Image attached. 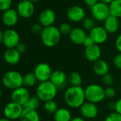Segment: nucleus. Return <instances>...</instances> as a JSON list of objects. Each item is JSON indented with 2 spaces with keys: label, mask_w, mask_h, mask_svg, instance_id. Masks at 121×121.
Returning <instances> with one entry per match:
<instances>
[{
  "label": "nucleus",
  "mask_w": 121,
  "mask_h": 121,
  "mask_svg": "<svg viewBox=\"0 0 121 121\" xmlns=\"http://www.w3.org/2000/svg\"><path fill=\"white\" fill-rule=\"evenodd\" d=\"M103 28L108 32V34H113L116 33L120 28L119 18L110 15L104 21Z\"/></svg>",
  "instance_id": "412c9836"
},
{
  "label": "nucleus",
  "mask_w": 121,
  "mask_h": 121,
  "mask_svg": "<svg viewBox=\"0 0 121 121\" xmlns=\"http://www.w3.org/2000/svg\"><path fill=\"white\" fill-rule=\"evenodd\" d=\"M110 13L116 18H121V0H114L109 4Z\"/></svg>",
  "instance_id": "a878e982"
},
{
  "label": "nucleus",
  "mask_w": 121,
  "mask_h": 121,
  "mask_svg": "<svg viewBox=\"0 0 121 121\" xmlns=\"http://www.w3.org/2000/svg\"><path fill=\"white\" fill-rule=\"evenodd\" d=\"M30 92L28 89L25 86H21L12 91L11 94V101L15 102L21 106H24L26 101L30 98Z\"/></svg>",
  "instance_id": "9b49d317"
},
{
  "label": "nucleus",
  "mask_w": 121,
  "mask_h": 121,
  "mask_svg": "<svg viewBox=\"0 0 121 121\" xmlns=\"http://www.w3.org/2000/svg\"><path fill=\"white\" fill-rule=\"evenodd\" d=\"M16 11L21 18H29L34 15L35 7L30 0H21L17 4Z\"/></svg>",
  "instance_id": "9d476101"
},
{
  "label": "nucleus",
  "mask_w": 121,
  "mask_h": 121,
  "mask_svg": "<svg viewBox=\"0 0 121 121\" xmlns=\"http://www.w3.org/2000/svg\"><path fill=\"white\" fill-rule=\"evenodd\" d=\"M98 1H99V0H84L85 4H86L88 7H90L91 9L94 5H96Z\"/></svg>",
  "instance_id": "79ce46f5"
},
{
  "label": "nucleus",
  "mask_w": 121,
  "mask_h": 121,
  "mask_svg": "<svg viewBox=\"0 0 121 121\" xmlns=\"http://www.w3.org/2000/svg\"><path fill=\"white\" fill-rule=\"evenodd\" d=\"M19 15L16 9H9L3 12L1 16V21L7 27H12L15 26L19 21Z\"/></svg>",
  "instance_id": "f3484780"
},
{
  "label": "nucleus",
  "mask_w": 121,
  "mask_h": 121,
  "mask_svg": "<svg viewBox=\"0 0 121 121\" xmlns=\"http://www.w3.org/2000/svg\"><path fill=\"white\" fill-rule=\"evenodd\" d=\"M66 16L73 22H81L86 18V11L83 7L78 5H73L68 9Z\"/></svg>",
  "instance_id": "4468645a"
},
{
  "label": "nucleus",
  "mask_w": 121,
  "mask_h": 121,
  "mask_svg": "<svg viewBox=\"0 0 121 121\" xmlns=\"http://www.w3.org/2000/svg\"><path fill=\"white\" fill-rule=\"evenodd\" d=\"M114 111L116 112H117L118 113L121 114V98L119 99L118 101H116L115 104V109Z\"/></svg>",
  "instance_id": "ea45409f"
},
{
  "label": "nucleus",
  "mask_w": 121,
  "mask_h": 121,
  "mask_svg": "<svg viewBox=\"0 0 121 121\" xmlns=\"http://www.w3.org/2000/svg\"><path fill=\"white\" fill-rule=\"evenodd\" d=\"M4 61L11 65H15L18 64L21 59V54L16 50V48H6L4 55Z\"/></svg>",
  "instance_id": "aec40b11"
},
{
  "label": "nucleus",
  "mask_w": 121,
  "mask_h": 121,
  "mask_svg": "<svg viewBox=\"0 0 121 121\" xmlns=\"http://www.w3.org/2000/svg\"><path fill=\"white\" fill-rule=\"evenodd\" d=\"M3 34H4V32L0 29V44L2 43V41H3Z\"/></svg>",
  "instance_id": "49530a36"
},
{
  "label": "nucleus",
  "mask_w": 121,
  "mask_h": 121,
  "mask_svg": "<svg viewBox=\"0 0 121 121\" xmlns=\"http://www.w3.org/2000/svg\"><path fill=\"white\" fill-rule=\"evenodd\" d=\"M1 96H2V92H1V89H0V100H1Z\"/></svg>",
  "instance_id": "8fccbe9b"
},
{
  "label": "nucleus",
  "mask_w": 121,
  "mask_h": 121,
  "mask_svg": "<svg viewBox=\"0 0 121 121\" xmlns=\"http://www.w3.org/2000/svg\"><path fill=\"white\" fill-rule=\"evenodd\" d=\"M82 26L85 30H88L90 32L96 26V20L93 17H86L82 21Z\"/></svg>",
  "instance_id": "c756f323"
},
{
  "label": "nucleus",
  "mask_w": 121,
  "mask_h": 121,
  "mask_svg": "<svg viewBox=\"0 0 121 121\" xmlns=\"http://www.w3.org/2000/svg\"><path fill=\"white\" fill-rule=\"evenodd\" d=\"M116 95V89L112 86H107L105 89V96L107 99H113Z\"/></svg>",
  "instance_id": "f704fd0d"
},
{
  "label": "nucleus",
  "mask_w": 121,
  "mask_h": 121,
  "mask_svg": "<svg viewBox=\"0 0 121 121\" xmlns=\"http://www.w3.org/2000/svg\"><path fill=\"white\" fill-rule=\"evenodd\" d=\"M41 102V100L36 96H31L29 100L24 104V108L32 109V110H37L38 108L40 106Z\"/></svg>",
  "instance_id": "cd10ccee"
},
{
  "label": "nucleus",
  "mask_w": 121,
  "mask_h": 121,
  "mask_svg": "<svg viewBox=\"0 0 121 121\" xmlns=\"http://www.w3.org/2000/svg\"><path fill=\"white\" fill-rule=\"evenodd\" d=\"M19 43L20 36L16 30L9 28L4 32L2 43L6 48H15Z\"/></svg>",
  "instance_id": "1a4fd4ad"
},
{
  "label": "nucleus",
  "mask_w": 121,
  "mask_h": 121,
  "mask_svg": "<svg viewBox=\"0 0 121 121\" xmlns=\"http://www.w3.org/2000/svg\"><path fill=\"white\" fill-rule=\"evenodd\" d=\"M91 9L93 18L98 21H104L111 15L109 5L101 1H98Z\"/></svg>",
  "instance_id": "0eeeda50"
},
{
  "label": "nucleus",
  "mask_w": 121,
  "mask_h": 121,
  "mask_svg": "<svg viewBox=\"0 0 121 121\" xmlns=\"http://www.w3.org/2000/svg\"><path fill=\"white\" fill-rule=\"evenodd\" d=\"M31 2H33V3H36V2H38L39 1H40V0H30Z\"/></svg>",
  "instance_id": "09e8293b"
},
{
  "label": "nucleus",
  "mask_w": 121,
  "mask_h": 121,
  "mask_svg": "<svg viewBox=\"0 0 121 121\" xmlns=\"http://www.w3.org/2000/svg\"><path fill=\"white\" fill-rule=\"evenodd\" d=\"M63 99L68 107L79 108L86 101L84 89L82 86H70L64 92Z\"/></svg>",
  "instance_id": "f257e3e1"
},
{
  "label": "nucleus",
  "mask_w": 121,
  "mask_h": 121,
  "mask_svg": "<svg viewBox=\"0 0 121 121\" xmlns=\"http://www.w3.org/2000/svg\"><path fill=\"white\" fill-rule=\"evenodd\" d=\"M0 121H11L10 120H9V119H7V118H6L5 117L4 118H0Z\"/></svg>",
  "instance_id": "de8ad7c7"
},
{
  "label": "nucleus",
  "mask_w": 121,
  "mask_h": 121,
  "mask_svg": "<svg viewBox=\"0 0 121 121\" xmlns=\"http://www.w3.org/2000/svg\"><path fill=\"white\" fill-rule=\"evenodd\" d=\"M105 121H121V115L116 111L112 112L106 116Z\"/></svg>",
  "instance_id": "72a5a7b5"
},
{
  "label": "nucleus",
  "mask_w": 121,
  "mask_h": 121,
  "mask_svg": "<svg viewBox=\"0 0 121 121\" xmlns=\"http://www.w3.org/2000/svg\"><path fill=\"white\" fill-rule=\"evenodd\" d=\"M52 72L53 70L51 66L46 62H41L38 64L34 70V74L39 83L49 81Z\"/></svg>",
  "instance_id": "6e6552de"
},
{
  "label": "nucleus",
  "mask_w": 121,
  "mask_h": 121,
  "mask_svg": "<svg viewBox=\"0 0 121 121\" xmlns=\"http://www.w3.org/2000/svg\"><path fill=\"white\" fill-rule=\"evenodd\" d=\"M12 0H0V11H5L11 9Z\"/></svg>",
  "instance_id": "473e14b6"
},
{
  "label": "nucleus",
  "mask_w": 121,
  "mask_h": 121,
  "mask_svg": "<svg viewBox=\"0 0 121 121\" xmlns=\"http://www.w3.org/2000/svg\"><path fill=\"white\" fill-rule=\"evenodd\" d=\"M115 104H116V102H110L108 104V108H111V110H114L115 109Z\"/></svg>",
  "instance_id": "c03bdc74"
},
{
  "label": "nucleus",
  "mask_w": 121,
  "mask_h": 121,
  "mask_svg": "<svg viewBox=\"0 0 121 121\" xmlns=\"http://www.w3.org/2000/svg\"><path fill=\"white\" fill-rule=\"evenodd\" d=\"M53 117L54 121H71L73 118L70 111L65 108H58Z\"/></svg>",
  "instance_id": "5701e85b"
},
{
  "label": "nucleus",
  "mask_w": 121,
  "mask_h": 121,
  "mask_svg": "<svg viewBox=\"0 0 121 121\" xmlns=\"http://www.w3.org/2000/svg\"><path fill=\"white\" fill-rule=\"evenodd\" d=\"M81 117L85 119H93L98 114V108L96 104L86 101L79 108Z\"/></svg>",
  "instance_id": "f8f14e48"
},
{
  "label": "nucleus",
  "mask_w": 121,
  "mask_h": 121,
  "mask_svg": "<svg viewBox=\"0 0 121 121\" xmlns=\"http://www.w3.org/2000/svg\"><path fill=\"white\" fill-rule=\"evenodd\" d=\"M114 77L111 73H108L102 77V82L106 86H112L114 83Z\"/></svg>",
  "instance_id": "2f4dec72"
},
{
  "label": "nucleus",
  "mask_w": 121,
  "mask_h": 121,
  "mask_svg": "<svg viewBox=\"0 0 121 121\" xmlns=\"http://www.w3.org/2000/svg\"><path fill=\"white\" fill-rule=\"evenodd\" d=\"M44 108L47 113L53 114L58 109V106L56 101L50 100L44 102Z\"/></svg>",
  "instance_id": "c85d7f7f"
},
{
  "label": "nucleus",
  "mask_w": 121,
  "mask_h": 121,
  "mask_svg": "<svg viewBox=\"0 0 121 121\" xmlns=\"http://www.w3.org/2000/svg\"><path fill=\"white\" fill-rule=\"evenodd\" d=\"M93 71L94 74L99 77H103L106 74L109 73L110 67L108 62L104 60H98L93 62Z\"/></svg>",
  "instance_id": "4be33fe9"
},
{
  "label": "nucleus",
  "mask_w": 121,
  "mask_h": 121,
  "mask_svg": "<svg viewBox=\"0 0 121 121\" xmlns=\"http://www.w3.org/2000/svg\"><path fill=\"white\" fill-rule=\"evenodd\" d=\"M20 121V120H19V121Z\"/></svg>",
  "instance_id": "3c124183"
},
{
  "label": "nucleus",
  "mask_w": 121,
  "mask_h": 121,
  "mask_svg": "<svg viewBox=\"0 0 121 121\" xmlns=\"http://www.w3.org/2000/svg\"><path fill=\"white\" fill-rule=\"evenodd\" d=\"M69 35L70 40L75 45H83L86 38L87 37L86 30L83 28L75 27L73 28Z\"/></svg>",
  "instance_id": "a211bd4d"
},
{
  "label": "nucleus",
  "mask_w": 121,
  "mask_h": 121,
  "mask_svg": "<svg viewBox=\"0 0 121 121\" xmlns=\"http://www.w3.org/2000/svg\"><path fill=\"white\" fill-rule=\"evenodd\" d=\"M71 121H86L85 118H83V117H75V118H73L72 120Z\"/></svg>",
  "instance_id": "37998d69"
},
{
  "label": "nucleus",
  "mask_w": 121,
  "mask_h": 121,
  "mask_svg": "<svg viewBox=\"0 0 121 121\" xmlns=\"http://www.w3.org/2000/svg\"><path fill=\"white\" fill-rule=\"evenodd\" d=\"M68 82L72 86H81L83 84L82 76L78 72H72L68 76Z\"/></svg>",
  "instance_id": "393cba45"
},
{
  "label": "nucleus",
  "mask_w": 121,
  "mask_h": 121,
  "mask_svg": "<svg viewBox=\"0 0 121 121\" xmlns=\"http://www.w3.org/2000/svg\"><path fill=\"white\" fill-rule=\"evenodd\" d=\"M16 49V50L21 55V54H24L26 52V46L25 44L22 43H19L17 46L15 48Z\"/></svg>",
  "instance_id": "4c0bfd02"
},
{
  "label": "nucleus",
  "mask_w": 121,
  "mask_h": 121,
  "mask_svg": "<svg viewBox=\"0 0 121 121\" xmlns=\"http://www.w3.org/2000/svg\"><path fill=\"white\" fill-rule=\"evenodd\" d=\"M84 55L88 61L95 62L96 61L101 59V49L99 45L94 44L88 48H85Z\"/></svg>",
  "instance_id": "6ab92c4d"
},
{
  "label": "nucleus",
  "mask_w": 121,
  "mask_h": 121,
  "mask_svg": "<svg viewBox=\"0 0 121 121\" xmlns=\"http://www.w3.org/2000/svg\"><path fill=\"white\" fill-rule=\"evenodd\" d=\"M113 65L118 69L121 70V53L117 54L113 59Z\"/></svg>",
  "instance_id": "e433bc0d"
},
{
  "label": "nucleus",
  "mask_w": 121,
  "mask_h": 121,
  "mask_svg": "<svg viewBox=\"0 0 121 121\" xmlns=\"http://www.w3.org/2000/svg\"><path fill=\"white\" fill-rule=\"evenodd\" d=\"M94 44H95V43L93 42V40H92V38L89 35H87V37L86 38V39H85V40H84V42L83 43V45H84L85 48H88V47L91 46V45H93Z\"/></svg>",
  "instance_id": "58836bf2"
},
{
  "label": "nucleus",
  "mask_w": 121,
  "mask_h": 121,
  "mask_svg": "<svg viewBox=\"0 0 121 121\" xmlns=\"http://www.w3.org/2000/svg\"><path fill=\"white\" fill-rule=\"evenodd\" d=\"M24 111V106L18 104L15 102L11 101L4 106L3 110L4 116L6 118L12 121H17L20 119L22 112Z\"/></svg>",
  "instance_id": "423d86ee"
},
{
  "label": "nucleus",
  "mask_w": 121,
  "mask_h": 121,
  "mask_svg": "<svg viewBox=\"0 0 121 121\" xmlns=\"http://www.w3.org/2000/svg\"><path fill=\"white\" fill-rule=\"evenodd\" d=\"M37 82L38 80L34 72H29L23 76V86L26 88L34 86Z\"/></svg>",
  "instance_id": "bb28decb"
},
{
  "label": "nucleus",
  "mask_w": 121,
  "mask_h": 121,
  "mask_svg": "<svg viewBox=\"0 0 121 121\" xmlns=\"http://www.w3.org/2000/svg\"><path fill=\"white\" fill-rule=\"evenodd\" d=\"M95 44L100 45L106 42L108 38V33L103 28V26H96L93 30L89 32L88 35Z\"/></svg>",
  "instance_id": "2eb2a0df"
},
{
  "label": "nucleus",
  "mask_w": 121,
  "mask_h": 121,
  "mask_svg": "<svg viewBox=\"0 0 121 121\" xmlns=\"http://www.w3.org/2000/svg\"><path fill=\"white\" fill-rule=\"evenodd\" d=\"M44 27L39 23H36L31 25V30L34 34L36 35H41L42 30H43Z\"/></svg>",
  "instance_id": "c9c22d12"
},
{
  "label": "nucleus",
  "mask_w": 121,
  "mask_h": 121,
  "mask_svg": "<svg viewBox=\"0 0 121 121\" xmlns=\"http://www.w3.org/2000/svg\"><path fill=\"white\" fill-rule=\"evenodd\" d=\"M49 81L56 86L58 90L61 89L66 86L68 82V76L62 70H54L51 74Z\"/></svg>",
  "instance_id": "dca6fc26"
},
{
  "label": "nucleus",
  "mask_w": 121,
  "mask_h": 121,
  "mask_svg": "<svg viewBox=\"0 0 121 121\" xmlns=\"http://www.w3.org/2000/svg\"><path fill=\"white\" fill-rule=\"evenodd\" d=\"M42 43L47 48H53L61 40V33L55 26L44 27L40 35Z\"/></svg>",
  "instance_id": "f03ea898"
},
{
  "label": "nucleus",
  "mask_w": 121,
  "mask_h": 121,
  "mask_svg": "<svg viewBox=\"0 0 121 121\" xmlns=\"http://www.w3.org/2000/svg\"><path fill=\"white\" fill-rule=\"evenodd\" d=\"M2 84L5 88L13 91L23 86V75L15 70L9 71L4 74Z\"/></svg>",
  "instance_id": "39448f33"
},
{
  "label": "nucleus",
  "mask_w": 121,
  "mask_h": 121,
  "mask_svg": "<svg viewBox=\"0 0 121 121\" xmlns=\"http://www.w3.org/2000/svg\"><path fill=\"white\" fill-rule=\"evenodd\" d=\"M115 45H116V48L118 50V51L121 53V33L117 37Z\"/></svg>",
  "instance_id": "a19ab883"
},
{
  "label": "nucleus",
  "mask_w": 121,
  "mask_h": 121,
  "mask_svg": "<svg viewBox=\"0 0 121 121\" xmlns=\"http://www.w3.org/2000/svg\"><path fill=\"white\" fill-rule=\"evenodd\" d=\"M72 28H71V26L68 23H63L58 27L60 33H61V35H69Z\"/></svg>",
  "instance_id": "7c9ffc66"
},
{
  "label": "nucleus",
  "mask_w": 121,
  "mask_h": 121,
  "mask_svg": "<svg viewBox=\"0 0 121 121\" xmlns=\"http://www.w3.org/2000/svg\"><path fill=\"white\" fill-rule=\"evenodd\" d=\"M19 120L21 121H40V116L36 110L24 108Z\"/></svg>",
  "instance_id": "b1692460"
},
{
  "label": "nucleus",
  "mask_w": 121,
  "mask_h": 121,
  "mask_svg": "<svg viewBox=\"0 0 121 121\" xmlns=\"http://www.w3.org/2000/svg\"><path fill=\"white\" fill-rule=\"evenodd\" d=\"M58 89L50 81L40 82L36 89V96L41 101L46 102L50 100H54L57 95Z\"/></svg>",
  "instance_id": "7ed1b4c3"
},
{
  "label": "nucleus",
  "mask_w": 121,
  "mask_h": 121,
  "mask_svg": "<svg viewBox=\"0 0 121 121\" xmlns=\"http://www.w3.org/2000/svg\"></svg>",
  "instance_id": "603ef678"
},
{
  "label": "nucleus",
  "mask_w": 121,
  "mask_h": 121,
  "mask_svg": "<svg viewBox=\"0 0 121 121\" xmlns=\"http://www.w3.org/2000/svg\"><path fill=\"white\" fill-rule=\"evenodd\" d=\"M113 1H114V0H99V1H101V2H103V3H105V4H110Z\"/></svg>",
  "instance_id": "a18cd8bd"
},
{
  "label": "nucleus",
  "mask_w": 121,
  "mask_h": 121,
  "mask_svg": "<svg viewBox=\"0 0 121 121\" xmlns=\"http://www.w3.org/2000/svg\"><path fill=\"white\" fill-rule=\"evenodd\" d=\"M84 91L87 101L97 104L106 99L105 89L98 84H89L84 89Z\"/></svg>",
  "instance_id": "20e7f679"
},
{
  "label": "nucleus",
  "mask_w": 121,
  "mask_h": 121,
  "mask_svg": "<svg viewBox=\"0 0 121 121\" xmlns=\"http://www.w3.org/2000/svg\"><path fill=\"white\" fill-rule=\"evenodd\" d=\"M56 19V12L51 9H45L39 14V23L44 28L53 26Z\"/></svg>",
  "instance_id": "ddd939ff"
}]
</instances>
